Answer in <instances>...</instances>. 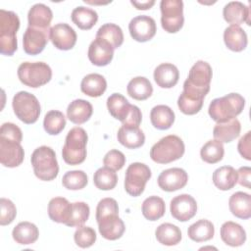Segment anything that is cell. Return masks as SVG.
Listing matches in <instances>:
<instances>
[{"mask_svg":"<svg viewBox=\"0 0 251 251\" xmlns=\"http://www.w3.org/2000/svg\"><path fill=\"white\" fill-rule=\"evenodd\" d=\"M212 75V68L207 62L197 61L189 71L181 93L195 100H204L210 91Z\"/></svg>","mask_w":251,"mask_h":251,"instance_id":"1","label":"cell"},{"mask_svg":"<svg viewBox=\"0 0 251 251\" xmlns=\"http://www.w3.org/2000/svg\"><path fill=\"white\" fill-rule=\"evenodd\" d=\"M245 99L238 93H229L212 100L208 113L213 121L224 123L235 119L244 109Z\"/></svg>","mask_w":251,"mask_h":251,"instance_id":"2","label":"cell"},{"mask_svg":"<svg viewBox=\"0 0 251 251\" xmlns=\"http://www.w3.org/2000/svg\"><path fill=\"white\" fill-rule=\"evenodd\" d=\"M87 139L86 131L80 126H75L69 130L62 149L63 159L68 165L75 166L84 162Z\"/></svg>","mask_w":251,"mask_h":251,"instance_id":"3","label":"cell"},{"mask_svg":"<svg viewBox=\"0 0 251 251\" xmlns=\"http://www.w3.org/2000/svg\"><path fill=\"white\" fill-rule=\"evenodd\" d=\"M34 175L41 180L50 181L54 179L59 173V166L55 151L49 146H40L36 148L30 158Z\"/></svg>","mask_w":251,"mask_h":251,"instance_id":"4","label":"cell"},{"mask_svg":"<svg viewBox=\"0 0 251 251\" xmlns=\"http://www.w3.org/2000/svg\"><path fill=\"white\" fill-rule=\"evenodd\" d=\"M20 27V19L12 11L0 10V52L12 56L17 48V31Z\"/></svg>","mask_w":251,"mask_h":251,"instance_id":"5","label":"cell"},{"mask_svg":"<svg viewBox=\"0 0 251 251\" xmlns=\"http://www.w3.org/2000/svg\"><path fill=\"white\" fill-rule=\"evenodd\" d=\"M185 146L180 137L175 134L167 135L155 143L150 150L151 159L158 164H169L180 159Z\"/></svg>","mask_w":251,"mask_h":251,"instance_id":"6","label":"cell"},{"mask_svg":"<svg viewBox=\"0 0 251 251\" xmlns=\"http://www.w3.org/2000/svg\"><path fill=\"white\" fill-rule=\"evenodd\" d=\"M18 77L25 85L37 88L51 80L52 70L44 62H24L18 68Z\"/></svg>","mask_w":251,"mask_h":251,"instance_id":"7","label":"cell"},{"mask_svg":"<svg viewBox=\"0 0 251 251\" xmlns=\"http://www.w3.org/2000/svg\"><path fill=\"white\" fill-rule=\"evenodd\" d=\"M12 106L17 118L26 125L34 124L39 118L40 104L37 98L27 91L16 93Z\"/></svg>","mask_w":251,"mask_h":251,"instance_id":"8","label":"cell"},{"mask_svg":"<svg viewBox=\"0 0 251 251\" xmlns=\"http://www.w3.org/2000/svg\"><path fill=\"white\" fill-rule=\"evenodd\" d=\"M161 9V25L165 31L176 33L183 25V2L181 0H162Z\"/></svg>","mask_w":251,"mask_h":251,"instance_id":"9","label":"cell"},{"mask_svg":"<svg viewBox=\"0 0 251 251\" xmlns=\"http://www.w3.org/2000/svg\"><path fill=\"white\" fill-rule=\"evenodd\" d=\"M151 177L149 167L143 163L130 164L126 171L125 189L130 196L136 197L142 194L147 181Z\"/></svg>","mask_w":251,"mask_h":251,"instance_id":"10","label":"cell"},{"mask_svg":"<svg viewBox=\"0 0 251 251\" xmlns=\"http://www.w3.org/2000/svg\"><path fill=\"white\" fill-rule=\"evenodd\" d=\"M50 39V28L27 26L23 36L24 51L28 55L41 53Z\"/></svg>","mask_w":251,"mask_h":251,"instance_id":"11","label":"cell"},{"mask_svg":"<svg viewBox=\"0 0 251 251\" xmlns=\"http://www.w3.org/2000/svg\"><path fill=\"white\" fill-rule=\"evenodd\" d=\"M130 36L138 42H146L156 34V22L153 18L140 15L133 18L128 24Z\"/></svg>","mask_w":251,"mask_h":251,"instance_id":"12","label":"cell"},{"mask_svg":"<svg viewBox=\"0 0 251 251\" xmlns=\"http://www.w3.org/2000/svg\"><path fill=\"white\" fill-rule=\"evenodd\" d=\"M25 158V151L20 142L0 137V162L4 167L16 168Z\"/></svg>","mask_w":251,"mask_h":251,"instance_id":"13","label":"cell"},{"mask_svg":"<svg viewBox=\"0 0 251 251\" xmlns=\"http://www.w3.org/2000/svg\"><path fill=\"white\" fill-rule=\"evenodd\" d=\"M170 211L176 220L179 222L189 221L197 212L196 200L189 194L177 195L172 199Z\"/></svg>","mask_w":251,"mask_h":251,"instance_id":"14","label":"cell"},{"mask_svg":"<svg viewBox=\"0 0 251 251\" xmlns=\"http://www.w3.org/2000/svg\"><path fill=\"white\" fill-rule=\"evenodd\" d=\"M76 38L75 29L68 24L60 23L50 28V40L57 49L71 50L75 45Z\"/></svg>","mask_w":251,"mask_h":251,"instance_id":"15","label":"cell"},{"mask_svg":"<svg viewBox=\"0 0 251 251\" xmlns=\"http://www.w3.org/2000/svg\"><path fill=\"white\" fill-rule=\"evenodd\" d=\"M188 180L187 173L180 168H171L163 171L158 176V185L161 189L173 192L183 188Z\"/></svg>","mask_w":251,"mask_h":251,"instance_id":"16","label":"cell"},{"mask_svg":"<svg viewBox=\"0 0 251 251\" xmlns=\"http://www.w3.org/2000/svg\"><path fill=\"white\" fill-rule=\"evenodd\" d=\"M100 234L108 240H117L122 237L126 226L119 214H109L96 220Z\"/></svg>","mask_w":251,"mask_h":251,"instance_id":"17","label":"cell"},{"mask_svg":"<svg viewBox=\"0 0 251 251\" xmlns=\"http://www.w3.org/2000/svg\"><path fill=\"white\" fill-rule=\"evenodd\" d=\"M113 56L114 48L102 38L96 37L88 47V59L95 66H107L112 61Z\"/></svg>","mask_w":251,"mask_h":251,"instance_id":"18","label":"cell"},{"mask_svg":"<svg viewBox=\"0 0 251 251\" xmlns=\"http://www.w3.org/2000/svg\"><path fill=\"white\" fill-rule=\"evenodd\" d=\"M223 16L226 22L230 25H239L242 23H246L250 25V9L248 6L239 1L228 2L223 10Z\"/></svg>","mask_w":251,"mask_h":251,"instance_id":"19","label":"cell"},{"mask_svg":"<svg viewBox=\"0 0 251 251\" xmlns=\"http://www.w3.org/2000/svg\"><path fill=\"white\" fill-rule=\"evenodd\" d=\"M222 240L231 247L241 246L246 240V232L244 228L231 221L226 222L222 225L220 230Z\"/></svg>","mask_w":251,"mask_h":251,"instance_id":"20","label":"cell"},{"mask_svg":"<svg viewBox=\"0 0 251 251\" xmlns=\"http://www.w3.org/2000/svg\"><path fill=\"white\" fill-rule=\"evenodd\" d=\"M118 141L128 149L141 147L145 142V135L139 126H122L117 133Z\"/></svg>","mask_w":251,"mask_h":251,"instance_id":"21","label":"cell"},{"mask_svg":"<svg viewBox=\"0 0 251 251\" xmlns=\"http://www.w3.org/2000/svg\"><path fill=\"white\" fill-rule=\"evenodd\" d=\"M179 78L177 68L171 63H163L154 71V80L162 88L174 87Z\"/></svg>","mask_w":251,"mask_h":251,"instance_id":"22","label":"cell"},{"mask_svg":"<svg viewBox=\"0 0 251 251\" xmlns=\"http://www.w3.org/2000/svg\"><path fill=\"white\" fill-rule=\"evenodd\" d=\"M93 108L90 102L83 99H75L72 101L67 109L68 119L76 125H81L87 122L92 116Z\"/></svg>","mask_w":251,"mask_h":251,"instance_id":"23","label":"cell"},{"mask_svg":"<svg viewBox=\"0 0 251 251\" xmlns=\"http://www.w3.org/2000/svg\"><path fill=\"white\" fill-rule=\"evenodd\" d=\"M228 207L233 216L247 220L251 217V196L242 191L233 193L228 200Z\"/></svg>","mask_w":251,"mask_h":251,"instance_id":"24","label":"cell"},{"mask_svg":"<svg viewBox=\"0 0 251 251\" xmlns=\"http://www.w3.org/2000/svg\"><path fill=\"white\" fill-rule=\"evenodd\" d=\"M73 203L64 197H54L48 203L49 218L59 224L66 225L70 219Z\"/></svg>","mask_w":251,"mask_h":251,"instance_id":"25","label":"cell"},{"mask_svg":"<svg viewBox=\"0 0 251 251\" xmlns=\"http://www.w3.org/2000/svg\"><path fill=\"white\" fill-rule=\"evenodd\" d=\"M53 18L51 9L42 3L34 4L28 11L27 21L28 26L37 28H49Z\"/></svg>","mask_w":251,"mask_h":251,"instance_id":"26","label":"cell"},{"mask_svg":"<svg viewBox=\"0 0 251 251\" xmlns=\"http://www.w3.org/2000/svg\"><path fill=\"white\" fill-rule=\"evenodd\" d=\"M240 130V123L235 118L227 122L217 123L213 129V135L216 140H219L222 143H228L239 136Z\"/></svg>","mask_w":251,"mask_h":251,"instance_id":"27","label":"cell"},{"mask_svg":"<svg viewBox=\"0 0 251 251\" xmlns=\"http://www.w3.org/2000/svg\"><path fill=\"white\" fill-rule=\"evenodd\" d=\"M226 46L234 52H240L247 46V34L239 25H229L224 31Z\"/></svg>","mask_w":251,"mask_h":251,"instance_id":"28","label":"cell"},{"mask_svg":"<svg viewBox=\"0 0 251 251\" xmlns=\"http://www.w3.org/2000/svg\"><path fill=\"white\" fill-rule=\"evenodd\" d=\"M152 126L160 130L170 128L175 122V113L167 105H157L150 112Z\"/></svg>","mask_w":251,"mask_h":251,"instance_id":"29","label":"cell"},{"mask_svg":"<svg viewBox=\"0 0 251 251\" xmlns=\"http://www.w3.org/2000/svg\"><path fill=\"white\" fill-rule=\"evenodd\" d=\"M107 88V81L105 77L99 74H89L85 75L80 82V89L82 93L89 97L101 96Z\"/></svg>","mask_w":251,"mask_h":251,"instance_id":"30","label":"cell"},{"mask_svg":"<svg viewBox=\"0 0 251 251\" xmlns=\"http://www.w3.org/2000/svg\"><path fill=\"white\" fill-rule=\"evenodd\" d=\"M213 182L220 190H229L237 183V171L231 166H223L213 173Z\"/></svg>","mask_w":251,"mask_h":251,"instance_id":"31","label":"cell"},{"mask_svg":"<svg viewBox=\"0 0 251 251\" xmlns=\"http://www.w3.org/2000/svg\"><path fill=\"white\" fill-rule=\"evenodd\" d=\"M39 235L37 226L29 222L19 223L12 231L13 239L23 245H28L34 243Z\"/></svg>","mask_w":251,"mask_h":251,"instance_id":"32","label":"cell"},{"mask_svg":"<svg viewBox=\"0 0 251 251\" xmlns=\"http://www.w3.org/2000/svg\"><path fill=\"white\" fill-rule=\"evenodd\" d=\"M107 108L113 118L123 123L130 111L131 104H129L124 95L113 93L107 99Z\"/></svg>","mask_w":251,"mask_h":251,"instance_id":"33","label":"cell"},{"mask_svg":"<svg viewBox=\"0 0 251 251\" xmlns=\"http://www.w3.org/2000/svg\"><path fill=\"white\" fill-rule=\"evenodd\" d=\"M127 94L138 101L149 98L153 93V86L148 78L144 76H136L129 80L126 86Z\"/></svg>","mask_w":251,"mask_h":251,"instance_id":"34","label":"cell"},{"mask_svg":"<svg viewBox=\"0 0 251 251\" xmlns=\"http://www.w3.org/2000/svg\"><path fill=\"white\" fill-rule=\"evenodd\" d=\"M74 24L80 29L92 28L98 21V14L91 8L78 6L75 8L71 15Z\"/></svg>","mask_w":251,"mask_h":251,"instance_id":"35","label":"cell"},{"mask_svg":"<svg viewBox=\"0 0 251 251\" xmlns=\"http://www.w3.org/2000/svg\"><path fill=\"white\" fill-rule=\"evenodd\" d=\"M215 233L214 225L208 220H199L192 224L187 230L188 237L195 242H204L213 238Z\"/></svg>","mask_w":251,"mask_h":251,"instance_id":"36","label":"cell"},{"mask_svg":"<svg viewBox=\"0 0 251 251\" xmlns=\"http://www.w3.org/2000/svg\"><path fill=\"white\" fill-rule=\"evenodd\" d=\"M155 235L161 244L167 246L176 245L181 240V231L179 227L170 223L160 225L155 230Z\"/></svg>","mask_w":251,"mask_h":251,"instance_id":"37","label":"cell"},{"mask_svg":"<svg viewBox=\"0 0 251 251\" xmlns=\"http://www.w3.org/2000/svg\"><path fill=\"white\" fill-rule=\"evenodd\" d=\"M166 205L159 196H149L142 203V215L146 220L157 221L165 215Z\"/></svg>","mask_w":251,"mask_h":251,"instance_id":"38","label":"cell"},{"mask_svg":"<svg viewBox=\"0 0 251 251\" xmlns=\"http://www.w3.org/2000/svg\"><path fill=\"white\" fill-rule=\"evenodd\" d=\"M96 37L106 40L114 49L119 48L124 42V33L122 28L118 25L111 23L101 25L96 32Z\"/></svg>","mask_w":251,"mask_h":251,"instance_id":"39","label":"cell"},{"mask_svg":"<svg viewBox=\"0 0 251 251\" xmlns=\"http://www.w3.org/2000/svg\"><path fill=\"white\" fill-rule=\"evenodd\" d=\"M225 154V148L222 142L213 139L207 141L200 150L201 159L208 164H216L220 162Z\"/></svg>","mask_w":251,"mask_h":251,"instance_id":"40","label":"cell"},{"mask_svg":"<svg viewBox=\"0 0 251 251\" xmlns=\"http://www.w3.org/2000/svg\"><path fill=\"white\" fill-rule=\"evenodd\" d=\"M93 182L100 190H111L117 185L118 176L114 170L103 167L94 173Z\"/></svg>","mask_w":251,"mask_h":251,"instance_id":"41","label":"cell"},{"mask_svg":"<svg viewBox=\"0 0 251 251\" xmlns=\"http://www.w3.org/2000/svg\"><path fill=\"white\" fill-rule=\"evenodd\" d=\"M43 126L48 134L57 135L65 128L66 118L62 112L51 110L44 117Z\"/></svg>","mask_w":251,"mask_h":251,"instance_id":"42","label":"cell"},{"mask_svg":"<svg viewBox=\"0 0 251 251\" xmlns=\"http://www.w3.org/2000/svg\"><path fill=\"white\" fill-rule=\"evenodd\" d=\"M88 178L83 171L75 170L67 172L62 178V184L70 190H79L86 186Z\"/></svg>","mask_w":251,"mask_h":251,"instance_id":"43","label":"cell"},{"mask_svg":"<svg viewBox=\"0 0 251 251\" xmlns=\"http://www.w3.org/2000/svg\"><path fill=\"white\" fill-rule=\"evenodd\" d=\"M90 209L89 206L84 202H75L72 206V212L67 226H82L89 218Z\"/></svg>","mask_w":251,"mask_h":251,"instance_id":"44","label":"cell"},{"mask_svg":"<svg viewBox=\"0 0 251 251\" xmlns=\"http://www.w3.org/2000/svg\"><path fill=\"white\" fill-rule=\"evenodd\" d=\"M75 242L81 248H88L92 246L96 241V232L90 226H80L76 228L74 234Z\"/></svg>","mask_w":251,"mask_h":251,"instance_id":"45","label":"cell"},{"mask_svg":"<svg viewBox=\"0 0 251 251\" xmlns=\"http://www.w3.org/2000/svg\"><path fill=\"white\" fill-rule=\"evenodd\" d=\"M177 106L181 113L185 115H194L201 110L203 100L191 99L181 93L177 99Z\"/></svg>","mask_w":251,"mask_h":251,"instance_id":"46","label":"cell"},{"mask_svg":"<svg viewBox=\"0 0 251 251\" xmlns=\"http://www.w3.org/2000/svg\"><path fill=\"white\" fill-rule=\"evenodd\" d=\"M0 207H1L0 225L1 226L10 225L17 216V209L15 204L10 199L1 198Z\"/></svg>","mask_w":251,"mask_h":251,"instance_id":"47","label":"cell"},{"mask_svg":"<svg viewBox=\"0 0 251 251\" xmlns=\"http://www.w3.org/2000/svg\"><path fill=\"white\" fill-rule=\"evenodd\" d=\"M103 164L107 168H110L114 171H119L125 166L126 157L123 152L117 149H112L104 156Z\"/></svg>","mask_w":251,"mask_h":251,"instance_id":"48","label":"cell"},{"mask_svg":"<svg viewBox=\"0 0 251 251\" xmlns=\"http://www.w3.org/2000/svg\"><path fill=\"white\" fill-rule=\"evenodd\" d=\"M119 214V206L114 198H103L99 201L96 208V220L109 214Z\"/></svg>","mask_w":251,"mask_h":251,"instance_id":"49","label":"cell"},{"mask_svg":"<svg viewBox=\"0 0 251 251\" xmlns=\"http://www.w3.org/2000/svg\"><path fill=\"white\" fill-rule=\"evenodd\" d=\"M0 137L15 140L17 142L22 141L23 133L21 128L13 123H4L0 128Z\"/></svg>","mask_w":251,"mask_h":251,"instance_id":"50","label":"cell"},{"mask_svg":"<svg viewBox=\"0 0 251 251\" xmlns=\"http://www.w3.org/2000/svg\"><path fill=\"white\" fill-rule=\"evenodd\" d=\"M141 120H142V114H141L140 109L135 105H131V108H130V111H129L127 117L122 124H123V126H139Z\"/></svg>","mask_w":251,"mask_h":251,"instance_id":"51","label":"cell"},{"mask_svg":"<svg viewBox=\"0 0 251 251\" xmlns=\"http://www.w3.org/2000/svg\"><path fill=\"white\" fill-rule=\"evenodd\" d=\"M250 136H251V132L247 131L245 133V135H243L239 141H238V145H237V149L239 154L245 158L246 160L250 161L251 160V154H250Z\"/></svg>","mask_w":251,"mask_h":251,"instance_id":"52","label":"cell"},{"mask_svg":"<svg viewBox=\"0 0 251 251\" xmlns=\"http://www.w3.org/2000/svg\"><path fill=\"white\" fill-rule=\"evenodd\" d=\"M251 169L249 167H240L237 171V181L241 186L250 188Z\"/></svg>","mask_w":251,"mask_h":251,"instance_id":"53","label":"cell"},{"mask_svg":"<svg viewBox=\"0 0 251 251\" xmlns=\"http://www.w3.org/2000/svg\"><path fill=\"white\" fill-rule=\"evenodd\" d=\"M130 3L137 9V10H147L150 9L154 4L155 1L151 0V1H130Z\"/></svg>","mask_w":251,"mask_h":251,"instance_id":"54","label":"cell"}]
</instances>
